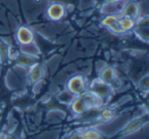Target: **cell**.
Here are the masks:
<instances>
[{
	"instance_id": "obj_1",
	"label": "cell",
	"mask_w": 149,
	"mask_h": 139,
	"mask_svg": "<svg viewBox=\"0 0 149 139\" xmlns=\"http://www.w3.org/2000/svg\"><path fill=\"white\" fill-rule=\"evenodd\" d=\"M89 90L93 92L94 94H96L103 102L111 96L112 91H113L112 88L110 87V85L103 83L99 78H97V79H95L92 82Z\"/></svg>"
},
{
	"instance_id": "obj_2",
	"label": "cell",
	"mask_w": 149,
	"mask_h": 139,
	"mask_svg": "<svg viewBox=\"0 0 149 139\" xmlns=\"http://www.w3.org/2000/svg\"><path fill=\"white\" fill-rule=\"evenodd\" d=\"M66 90L70 91L74 96H78L86 90V82L83 76L74 75L66 83Z\"/></svg>"
},
{
	"instance_id": "obj_3",
	"label": "cell",
	"mask_w": 149,
	"mask_h": 139,
	"mask_svg": "<svg viewBox=\"0 0 149 139\" xmlns=\"http://www.w3.org/2000/svg\"><path fill=\"white\" fill-rule=\"evenodd\" d=\"M134 32L142 41L148 42L149 38V17L148 15L140 17L136 21Z\"/></svg>"
},
{
	"instance_id": "obj_4",
	"label": "cell",
	"mask_w": 149,
	"mask_h": 139,
	"mask_svg": "<svg viewBox=\"0 0 149 139\" xmlns=\"http://www.w3.org/2000/svg\"><path fill=\"white\" fill-rule=\"evenodd\" d=\"M120 15L129 17L137 21L141 17V4L135 0H126Z\"/></svg>"
},
{
	"instance_id": "obj_5",
	"label": "cell",
	"mask_w": 149,
	"mask_h": 139,
	"mask_svg": "<svg viewBox=\"0 0 149 139\" xmlns=\"http://www.w3.org/2000/svg\"><path fill=\"white\" fill-rule=\"evenodd\" d=\"M15 38L19 46H25L35 42V34L32 31V29L26 26H21L17 28Z\"/></svg>"
},
{
	"instance_id": "obj_6",
	"label": "cell",
	"mask_w": 149,
	"mask_h": 139,
	"mask_svg": "<svg viewBox=\"0 0 149 139\" xmlns=\"http://www.w3.org/2000/svg\"><path fill=\"white\" fill-rule=\"evenodd\" d=\"M46 15L51 21L57 22L63 19L66 15V7L60 2H53L46 9Z\"/></svg>"
},
{
	"instance_id": "obj_7",
	"label": "cell",
	"mask_w": 149,
	"mask_h": 139,
	"mask_svg": "<svg viewBox=\"0 0 149 139\" xmlns=\"http://www.w3.org/2000/svg\"><path fill=\"white\" fill-rule=\"evenodd\" d=\"M84 102L86 103V105L91 110V108H100V106L104 103L96 94H94L90 90H85L82 92L80 95H78Z\"/></svg>"
},
{
	"instance_id": "obj_8",
	"label": "cell",
	"mask_w": 149,
	"mask_h": 139,
	"mask_svg": "<svg viewBox=\"0 0 149 139\" xmlns=\"http://www.w3.org/2000/svg\"><path fill=\"white\" fill-rule=\"evenodd\" d=\"M147 122H148V119H147L146 116L145 117L141 116V117H138V118L133 119V120L130 121L129 124L123 129L122 135H128V134H132V133L137 132V131L140 130Z\"/></svg>"
},
{
	"instance_id": "obj_9",
	"label": "cell",
	"mask_w": 149,
	"mask_h": 139,
	"mask_svg": "<svg viewBox=\"0 0 149 139\" xmlns=\"http://www.w3.org/2000/svg\"><path fill=\"white\" fill-rule=\"evenodd\" d=\"M15 61H17V66H21V68H30L38 62V57L34 55H30V54L27 53H23V52L19 51L17 57L15 58Z\"/></svg>"
},
{
	"instance_id": "obj_10",
	"label": "cell",
	"mask_w": 149,
	"mask_h": 139,
	"mask_svg": "<svg viewBox=\"0 0 149 139\" xmlns=\"http://www.w3.org/2000/svg\"><path fill=\"white\" fill-rule=\"evenodd\" d=\"M126 0H122L120 2L114 3H105L101 6V13L104 15H120L122 9L124 7V4Z\"/></svg>"
},
{
	"instance_id": "obj_11",
	"label": "cell",
	"mask_w": 149,
	"mask_h": 139,
	"mask_svg": "<svg viewBox=\"0 0 149 139\" xmlns=\"http://www.w3.org/2000/svg\"><path fill=\"white\" fill-rule=\"evenodd\" d=\"M43 76H44V68L41 64L37 62V64H34L32 68H30L29 80L31 84H33V85L38 84L42 80Z\"/></svg>"
},
{
	"instance_id": "obj_12",
	"label": "cell",
	"mask_w": 149,
	"mask_h": 139,
	"mask_svg": "<svg viewBox=\"0 0 149 139\" xmlns=\"http://www.w3.org/2000/svg\"><path fill=\"white\" fill-rule=\"evenodd\" d=\"M99 78L103 83L110 85L111 82L116 78V71L113 66H105L104 68H102L99 72Z\"/></svg>"
},
{
	"instance_id": "obj_13",
	"label": "cell",
	"mask_w": 149,
	"mask_h": 139,
	"mask_svg": "<svg viewBox=\"0 0 149 139\" xmlns=\"http://www.w3.org/2000/svg\"><path fill=\"white\" fill-rule=\"evenodd\" d=\"M70 110H72V114L76 115V116H82V115L86 114L88 110H90L86 103L79 97V96H76L74 99L70 102Z\"/></svg>"
},
{
	"instance_id": "obj_14",
	"label": "cell",
	"mask_w": 149,
	"mask_h": 139,
	"mask_svg": "<svg viewBox=\"0 0 149 139\" xmlns=\"http://www.w3.org/2000/svg\"><path fill=\"white\" fill-rule=\"evenodd\" d=\"M118 25L120 26V28L123 30L124 33H127V32H130V31H132V30H134L135 25H136V21L129 17L118 15Z\"/></svg>"
},
{
	"instance_id": "obj_15",
	"label": "cell",
	"mask_w": 149,
	"mask_h": 139,
	"mask_svg": "<svg viewBox=\"0 0 149 139\" xmlns=\"http://www.w3.org/2000/svg\"><path fill=\"white\" fill-rule=\"evenodd\" d=\"M114 118V110L111 108H104L99 110V120L102 122H109Z\"/></svg>"
},
{
	"instance_id": "obj_16",
	"label": "cell",
	"mask_w": 149,
	"mask_h": 139,
	"mask_svg": "<svg viewBox=\"0 0 149 139\" xmlns=\"http://www.w3.org/2000/svg\"><path fill=\"white\" fill-rule=\"evenodd\" d=\"M21 52L30 54V55L37 56V57L40 54V50H39V48L37 47V45L35 44V42H33V43H31V44H28V45H25V46H21Z\"/></svg>"
},
{
	"instance_id": "obj_17",
	"label": "cell",
	"mask_w": 149,
	"mask_h": 139,
	"mask_svg": "<svg viewBox=\"0 0 149 139\" xmlns=\"http://www.w3.org/2000/svg\"><path fill=\"white\" fill-rule=\"evenodd\" d=\"M9 44H7L6 42L0 41V61L2 64H6L8 58V51H9Z\"/></svg>"
},
{
	"instance_id": "obj_18",
	"label": "cell",
	"mask_w": 149,
	"mask_h": 139,
	"mask_svg": "<svg viewBox=\"0 0 149 139\" xmlns=\"http://www.w3.org/2000/svg\"><path fill=\"white\" fill-rule=\"evenodd\" d=\"M118 15H105L101 20V25L103 27L109 29L110 27H112L113 25L118 24Z\"/></svg>"
},
{
	"instance_id": "obj_19",
	"label": "cell",
	"mask_w": 149,
	"mask_h": 139,
	"mask_svg": "<svg viewBox=\"0 0 149 139\" xmlns=\"http://www.w3.org/2000/svg\"><path fill=\"white\" fill-rule=\"evenodd\" d=\"M74 97H76V96H74V94L70 93V91H68V90L61 91L57 95L58 101L61 102V103H63V104H70V102L74 99Z\"/></svg>"
},
{
	"instance_id": "obj_20",
	"label": "cell",
	"mask_w": 149,
	"mask_h": 139,
	"mask_svg": "<svg viewBox=\"0 0 149 139\" xmlns=\"http://www.w3.org/2000/svg\"><path fill=\"white\" fill-rule=\"evenodd\" d=\"M83 133L84 136H85V139H102V137H103L99 131L93 128L87 129Z\"/></svg>"
},
{
	"instance_id": "obj_21",
	"label": "cell",
	"mask_w": 149,
	"mask_h": 139,
	"mask_svg": "<svg viewBox=\"0 0 149 139\" xmlns=\"http://www.w3.org/2000/svg\"><path fill=\"white\" fill-rule=\"evenodd\" d=\"M139 89L143 92H147L149 89V77L148 75H146L145 77H143L141 79L140 83H139Z\"/></svg>"
},
{
	"instance_id": "obj_22",
	"label": "cell",
	"mask_w": 149,
	"mask_h": 139,
	"mask_svg": "<svg viewBox=\"0 0 149 139\" xmlns=\"http://www.w3.org/2000/svg\"><path fill=\"white\" fill-rule=\"evenodd\" d=\"M68 139H85V136H84V133L82 131H76L70 135Z\"/></svg>"
},
{
	"instance_id": "obj_23",
	"label": "cell",
	"mask_w": 149,
	"mask_h": 139,
	"mask_svg": "<svg viewBox=\"0 0 149 139\" xmlns=\"http://www.w3.org/2000/svg\"><path fill=\"white\" fill-rule=\"evenodd\" d=\"M110 32L111 33H113V34H116V35H120V34H125L124 32H123V30L120 28V26L118 25V24H116V25H113L112 27H110L109 29Z\"/></svg>"
},
{
	"instance_id": "obj_24",
	"label": "cell",
	"mask_w": 149,
	"mask_h": 139,
	"mask_svg": "<svg viewBox=\"0 0 149 139\" xmlns=\"http://www.w3.org/2000/svg\"><path fill=\"white\" fill-rule=\"evenodd\" d=\"M5 139H19V137L17 136V135H15V134H7L6 136H5Z\"/></svg>"
},
{
	"instance_id": "obj_25",
	"label": "cell",
	"mask_w": 149,
	"mask_h": 139,
	"mask_svg": "<svg viewBox=\"0 0 149 139\" xmlns=\"http://www.w3.org/2000/svg\"><path fill=\"white\" fill-rule=\"evenodd\" d=\"M122 0H105V3H114V2H120Z\"/></svg>"
}]
</instances>
